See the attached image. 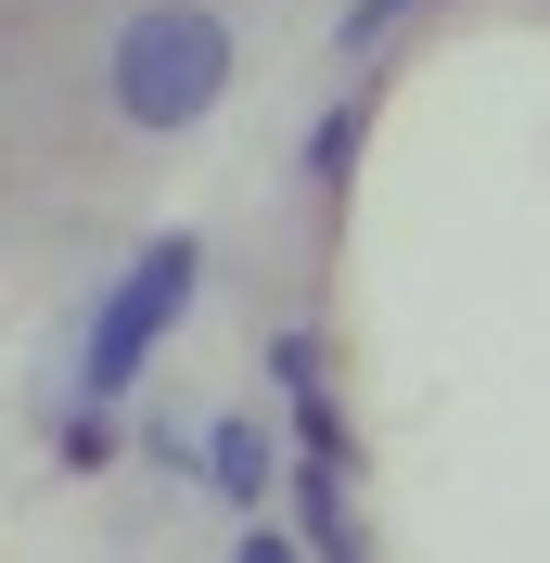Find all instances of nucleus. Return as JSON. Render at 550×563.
<instances>
[{"mask_svg":"<svg viewBox=\"0 0 550 563\" xmlns=\"http://www.w3.org/2000/svg\"><path fill=\"white\" fill-rule=\"evenodd\" d=\"M218 90H231V13L218 0H141V13H116V38H103L116 129L179 141V129L218 115Z\"/></svg>","mask_w":550,"mask_h":563,"instance_id":"nucleus-1","label":"nucleus"},{"mask_svg":"<svg viewBox=\"0 0 550 563\" xmlns=\"http://www.w3.org/2000/svg\"><path fill=\"white\" fill-rule=\"evenodd\" d=\"M193 282H206V244H193V231H154V244L116 269V295L90 308V333H77V397H129L141 372H154V346L179 333Z\"/></svg>","mask_w":550,"mask_h":563,"instance_id":"nucleus-2","label":"nucleus"},{"mask_svg":"<svg viewBox=\"0 0 550 563\" xmlns=\"http://www.w3.org/2000/svg\"><path fill=\"white\" fill-rule=\"evenodd\" d=\"M206 487L231 499V512H270V487H282V449H270V422H256V410L206 422Z\"/></svg>","mask_w":550,"mask_h":563,"instance_id":"nucleus-3","label":"nucleus"},{"mask_svg":"<svg viewBox=\"0 0 550 563\" xmlns=\"http://www.w3.org/2000/svg\"><path fill=\"white\" fill-rule=\"evenodd\" d=\"M295 512H308L320 563H372V538H359V512H345V461H308V474H295Z\"/></svg>","mask_w":550,"mask_h":563,"instance_id":"nucleus-4","label":"nucleus"},{"mask_svg":"<svg viewBox=\"0 0 550 563\" xmlns=\"http://www.w3.org/2000/svg\"><path fill=\"white\" fill-rule=\"evenodd\" d=\"M359 129H372V90H345V103H320L308 154H295V167H308V192H333V179L359 167Z\"/></svg>","mask_w":550,"mask_h":563,"instance_id":"nucleus-5","label":"nucleus"},{"mask_svg":"<svg viewBox=\"0 0 550 563\" xmlns=\"http://www.w3.org/2000/svg\"><path fill=\"white\" fill-rule=\"evenodd\" d=\"M52 435H65V474H103V461H116V397H77Z\"/></svg>","mask_w":550,"mask_h":563,"instance_id":"nucleus-6","label":"nucleus"},{"mask_svg":"<svg viewBox=\"0 0 550 563\" xmlns=\"http://www.w3.org/2000/svg\"><path fill=\"white\" fill-rule=\"evenodd\" d=\"M295 435H308V461H345V410H333V397H320V385L295 397Z\"/></svg>","mask_w":550,"mask_h":563,"instance_id":"nucleus-7","label":"nucleus"},{"mask_svg":"<svg viewBox=\"0 0 550 563\" xmlns=\"http://www.w3.org/2000/svg\"><path fill=\"white\" fill-rule=\"evenodd\" d=\"M397 13H422V0H345V26H333V38L359 52V38H384V26H397Z\"/></svg>","mask_w":550,"mask_h":563,"instance_id":"nucleus-8","label":"nucleus"},{"mask_svg":"<svg viewBox=\"0 0 550 563\" xmlns=\"http://www.w3.org/2000/svg\"><path fill=\"white\" fill-rule=\"evenodd\" d=\"M270 372H282V397H308V385H320V346H308V333H282V346H270Z\"/></svg>","mask_w":550,"mask_h":563,"instance_id":"nucleus-9","label":"nucleus"},{"mask_svg":"<svg viewBox=\"0 0 550 563\" xmlns=\"http://www.w3.org/2000/svg\"><path fill=\"white\" fill-rule=\"evenodd\" d=\"M231 563H295V538H270V512H243V538H231Z\"/></svg>","mask_w":550,"mask_h":563,"instance_id":"nucleus-10","label":"nucleus"}]
</instances>
